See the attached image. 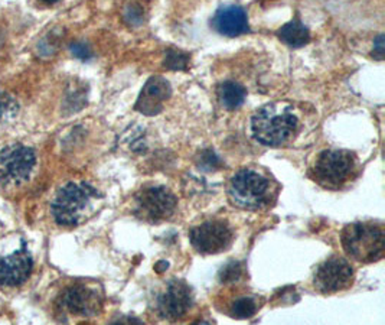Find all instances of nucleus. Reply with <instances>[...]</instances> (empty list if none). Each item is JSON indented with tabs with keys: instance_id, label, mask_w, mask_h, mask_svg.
Wrapping results in <instances>:
<instances>
[{
	"instance_id": "8",
	"label": "nucleus",
	"mask_w": 385,
	"mask_h": 325,
	"mask_svg": "<svg viewBox=\"0 0 385 325\" xmlns=\"http://www.w3.org/2000/svg\"><path fill=\"white\" fill-rule=\"evenodd\" d=\"M190 243L201 254H215L224 252L231 246L233 230L225 221L211 220L192 229Z\"/></svg>"
},
{
	"instance_id": "6",
	"label": "nucleus",
	"mask_w": 385,
	"mask_h": 325,
	"mask_svg": "<svg viewBox=\"0 0 385 325\" xmlns=\"http://www.w3.org/2000/svg\"><path fill=\"white\" fill-rule=\"evenodd\" d=\"M35 166L37 153L22 143L8 145L0 149V185H21L26 182Z\"/></svg>"
},
{
	"instance_id": "17",
	"label": "nucleus",
	"mask_w": 385,
	"mask_h": 325,
	"mask_svg": "<svg viewBox=\"0 0 385 325\" xmlns=\"http://www.w3.org/2000/svg\"><path fill=\"white\" fill-rule=\"evenodd\" d=\"M257 302L253 298L242 297L233 302L231 305V315L237 319H247L256 315L257 313Z\"/></svg>"
},
{
	"instance_id": "23",
	"label": "nucleus",
	"mask_w": 385,
	"mask_h": 325,
	"mask_svg": "<svg viewBox=\"0 0 385 325\" xmlns=\"http://www.w3.org/2000/svg\"><path fill=\"white\" fill-rule=\"evenodd\" d=\"M41 2H44V3H46V5H54V3L58 2V0H41Z\"/></svg>"
},
{
	"instance_id": "16",
	"label": "nucleus",
	"mask_w": 385,
	"mask_h": 325,
	"mask_svg": "<svg viewBox=\"0 0 385 325\" xmlns=\"http://www.w3.org/2000/svg\"><path fill=\"white\" fill-rule=\"evenodd\" d=\"M278 38L289 46L301 48L310 41V32L299 19H293L278 30Z\"/></svg>"
},
{
	"instance_id": "13",
	"label": "nucleus",
	"mask_w": 385,
	"mask_h": 325,
	"mask_svg": "<svg viewBox=\"0 0 385 325\" xmlns=\"http://www.w3.org/2000/svg\"><path fill=\"white\" fill-rule=\"evenodd\" d=\"M170 85L163 77H152L137 98L136 110L146 116H154L161 113L163 103L170 97Z\"/></svg>"
},
{
	"instance_id": "22",
	"label": "nucleus",
	"mask_w": 385,
	"mask_h": 325,
	"mask_svg": "<svg viewBox=\"0 0 385 325\" xmlns=\"http://www.w3.org/2000/svg\"><path fill=\"white\" fill-rule=\"evenodd\" d=\"M375 51L378 54V60H382V55H384V37L382 35H379L375 41Z\"/></svg>"
},
{
	"instance_id": "18",
	"label": "nucleus",
	"mask_w": 385,
	"mask_h": 325,
	"mask_svg": "<svg viewBox=\"0 0 385 325\" xmlns=\"http://www.w3.org/2000/svg\"><path fill=\"white\" fill-rule=\"evenodd\" d=\"M17 112H19L17 101L8 93H0V121H12V118L16 117Z\"/></svg>"
},
{
	"instance_id": "12",
	"label": "nucleus",
	"mask_w": 385,
	"mask_h": 325,
	"mask_svg": "<svg viewBox=\"0 0 385 325\" xmlns=\"http://www.w3.org/2000/svg\"><path fill=\"white\" fill-rule=\"evenodd\" d=\"M33 270V259L26 243L22 247L5 258H0V286L15 288L28 281Z\"/></svg>"
},
{
	"instance_id": "4",
	"label": "nucleus",
	"mask_w": 385,
	"mask_h": 325,
	"mask_svg": "<svg viewBox=\"0 0 385 325\" xmlns=\"http://www.w3.org/2000/svg\"><path fill=\"white\" fill-rule=\"evenodd\" d=\"M229 195L231 202L241 210H260L270 204L271 184L269 178L256 170L242 169L231 178Z\"/></svg>"
},
{
	"instance_id": "14",
	"label": "nucleus",
	"mask_w": 385,
	"mask_h": 325,
	"mask_svg": "<svg viewBox=\"0 0 385 325\" xmlns=\"http://www.w3.org/2000/svg\"><path fill=\"white\" fill-rule=\"evenodd\" d=\"M213 25L217 32L226 37H238L250 30L246 10L237 5L218 9L213 19Z\"/></svg>"
},
{
	"instance_id": "5",
	"label": "nucleus",
	"mask_w": 385,
	"mask_h": 325,
	"mask_svg": "<svg viewBox=\"0 0 385 325\" xmlns=\"http://www.w3.org/2000/svg\"><path fill=\"white\" fill-rule=\"evenodd\" d=\"M355 170V157L348 150L329 149L323 150L313 168L314 179L322 186L337 188L349 181Z\"/></svg>"
},
{
	"instance_id": "20",
	"label": "nucleus",
	"mask_w": 385,
	"mask_h": 325,
	"mask_svg": "<svg viewBox=\"0 0 385 325\" xmlns=\"http://www.w3.org/2000/svg\"><path fill=\"white\" fill-rule=\"evenodd\" d=\"M165 65L172 71L185 70L188 65V55L182 53H177V51H169L165 60Z\"/></svg>"
},
{
	"instance_id": "19",
	"label": "nucleus",
	"mask_w": 385,
	"mask_h": 325,
	"mask_svg": "<svg viewBox=\"0 0 385 325\" xmlns=\"http://www.w3.org/2000/svg\"><path fill=\"white\" fill-rule=\"evenodd\" d=\"M242 276V266L238 262H230L225 265L220 272V279L222 283H231Z\"/></svg>"
},
{
	"instance_id": "15",
	"label": "nucleus",
	"mask_w": 385,
	"mask_h": 325,
	"mask_svg": "<svg viewBox=\"0 0 385 325\" xmlns=\"http://www.w3.org/2000/svg\"><path fill=\"white\" fill-rule=\"evenodd\" d=\"M217 94L221 106L229 110H235L242 105L244 100H246L247 93L241 84L235 81H224L218 85Z\"/></svg>"
},
{
	"instance_id": "11",
	"label": "nucleus",
	"mask_w": 385,
	"mask_h": 325,
	"mask_svg": "<svg viewBox=\"0 0 385 325\" xmlns=\"http://www.w3.org/2000/svg\"><path fill=\"white\" fill-rule=\"evenodd\" d=\"M192 292L186 283L173 281L168 285L165 292L157 298V313L168 321H177L186 315L190 310Z\"/></svg>"
},
{
	"instance_id": "9",
	"label": "nucleus",
	"mask_w": 385,
	"mask_h": 325,
	"mask_svg": "<svg viewBox=\"0 0 385 325\" xmlns=\"http://www.w3.org/2000/svg\"><path fill=\"white\" fill-rule=\"evenodd\" d=\"M354 269L342 258H332L323 262L314 272L313 285L321 294L330 295L345 290L352 285Z\"/></svg>"
},
{
	"instance_id": "2",
	"label": "nucleus",
	"mask_w": 385,
	"mask_h": 325,
	"mask_svg": "<svg viewBox=\"0 0 385 325\" xmlns=\"http://www.w3.org/2000/svg\"><path fill=\"white\" fill-rule=\"evenodd\" d=\"M98 200L101 195L93 185L69 182L57 193L51 211L60 226L73 227L81 225L94 213Z\"/></svg>"
},
{
	"instance_id": "7",
	"label": "nucleus",
	"mask_w": 385,
	"mask_h": 325,
	"mask_svg": "<svg viewBox=\"0 0 385 325\" xmlns=\"http://www.w3.org/2000/svg\"><path fill=\"white\" fill-rule=\"evenodd\" d=\"M134 214L149 223H161L177 210V197L165 186H146L136 198Z\"/></svg>"
},
{
	"instance_id": "21",
	"label": "nucleus",
	"mask_w": 385,
	"mask_h": 325,
	"mask_svg": "<svg viewBox=\"0 0 385 325\" xmlns=\"http://www.w3.org/2000/svg\"><path fill=\"white\" fill-rule=\"evenodd\" d=\"M69 49H71V53L75 58L78 60H82V61H87V60H90L91 58V49L89 45H85V44H81V42H77V44H73L71 46H69Z\"/></svg>"
},
{
	"instance_id": "10",
	"label": "nucleus",
	"mask_w": 385,
	"mask_h": 325,
	"mask_svg": "<svg viewBox=\"0 0 385 325\" xmlns=\"http://www.w3.org/2000/svg\"><path fill=\"white\" fill-rule=\"evenodd\" d=\"M60 305L64 311L75 317L90 318L101 311V297L94 289L82 285L66 288L60 297Z\"/></svg>"
},
{
	"instance_id": "3",
	"label": "nucleus",
	"mask_w": 385,
	"mask_h": 325,
	"mask_svg": "<svg viewBox=\"0 0 385 325\" xmlns=\"http://www.w3.org/2000/svg\"><path fill=\"white\" fill-rule=\"evenodd\" d=\"M345 252L362 263L378 262L385 253V231L378 223L348 225L341 236Z\"/></svg>"
},
{
	"instance_id": "1",
	"label": "nucleus",
	"mask_w": 385,
	"mask_h": 325,
	"mask_svg": "<svg viewBox=\"0 0 385 325\" xmlns=\"http://www.w3.org/2000/svg\"><path fill=\"white\" fill-rule=\"evenodd\" d=\"M299 121L286 103H271L258 109L251 118V130L257 142L265 146L285 145L294 136Z\"/></svg>"
}]
</instances>
